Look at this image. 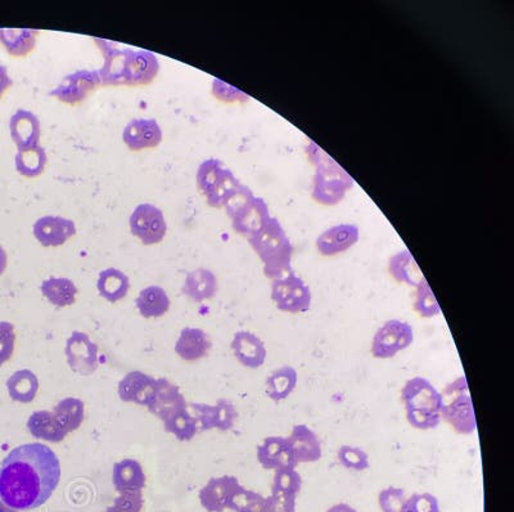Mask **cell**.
I'll use <instances>...</instances> for the list:
<instances>
[{
	"instance_id": "obj_26",
	"label": "cell",
	"mask_w": 514,
	"mask_h": 512,
	"mask_svg": "<svg viewBox=\"0 0 514 512\" xmlns=\"http://www.w3.org/2000/svg\"><path fill=\"white\" fill-rule=\"evenodd\" d=\"M181 293L196 303L210 300L218 293L217 275L209 269L203 268L188 273Z\"/></svg>"
},
{
	"instance_id": "obj_55",
	"label": "cell",
	"mask_w": 514,
	"mask_h": 512,
	"mask_svg": "<svg viewBox=\"0 0 514 512\" xmlns=\"http://www.w3.org/2000/svg\"><path fill=\"white\" fill-rule=\"evenodd\" d=\"M0 512H18L17 510H14V508L9 507L8 505H5V502L0 499Z\"/></svg>"
},
{
	"instance_id": "obj_44",
	"label": "cell",
	"mask_w": 514,
	"mask_h": 512,
	"mask_svg": "<svg viewBox=\"0 0 514 512\" xmlns=\"http://www.w3.org/2000/svg\"><path fill=\"white\" fill-rule=\"evenodd\" d=\"M400 512H441V508L436 496L431 493H414L406 497Z\"/></svg>"
},
{
	"instance_id": "obj_53",
	"label": "cell",
	"mask_w": 514,
	"mask_h": 512,
	"mask_svg": "<svg viewBox=\"0 0 514 512\" xmlns=\"http://www.w3.org/2000/svg\"><path fill=\"white\" fill-rule=\"evenodd\" d=\"M327 512H358L353 506L347 504H335L329 507Z\"/></svg>"
},
{
	"instance_id": "obj_46",
	"label": "cell",
	"mask_w": 514,
	"mask_h": 512,
	"mask_svg": "<svg viewBox=\"0 0 514 512\" xmlns=\"http://www.w3.org/2000/svg\"><path fill=\"white\" fill-rule=\"evenodd\" d=\"M406 420L412 428L417 430H433L441 424L440 412H430V411L405 410Z\"/></svg>"
},
{
	"instance_id": "obj_27",
	"label": "cell",
	"mask_w": 514,
	"mask_h": 512,
	"mask_svg": "<svg viewBox=\"0 0 514 512\" xmlns=\"http://www.w3.org/2000/svg\"><path fill=\"white\" fill-rule=\"evenodd\" d=\"M389 272L391 277L399 284H405L415 288L426 281L413 256L408 250L402 251V253L391 257Z\"/></svg>"
},
{
	"instance_id": "obj_9",
	"label": "cell",
	"mask_w": 514,
	"mask_h": 512,
	"mask_svg": "<svg viewBox=\"0 0 514 512\" xmlns=\"http://www.w3.org/2000/svg\"><path fill=\"white\" fill-rule=\"evenodd\" d=\"M102 85L101 75L98 70H80L66 76L63 82L49 92V96L57 98L60 102L66 104L82 103L93 93L95 89Z\"/></svg>"
},
{
	"instance_id": "obj_4",
	"label": "cell",
	"mask_w": 514,
	"mask_h": 512,
	"mask_svg": "<svg viewBox=\"0 0 514 512\" xmlns=\"http://www.w3.org/2000/svg\"><path fill=\"white\" fill-rule=\"evenodd\" d=\"M307 155L316 167V174L314 177V200L322 205H337L353 187V179L315 143H309Z\"/></svg>"
},
{
	"instance_id": "obj_34",
	"label": "cell",
	"mask_w": 514,
	"mask_h": 512,
	"mask_svg": "<svg viewBox=\"0 0 514 512\" xmlns=\"http://www.w3.org/2000/svg\"><path fill=\"white\" fill-rule=\"evenodd\" d=\"M43 295L57 308L73 305L78 296V287L69 278L51 277L42 284Z\"/></svg>"
},
{
	"instance_id": "obj_6",
	"label": "cell",
	"mask_w": 514,
	"mask_h": 512,
	"mask_svg": "<svg viewBox=\"0 0 514 512\" xmlns=\"http://www.w3.org/2000/svg\"><path fill=\"white\" fill-rule=\"evenodd\" d=\"M413 326L402 320L384 322L372 340L371 353L377 360L386 361L396 357L413 344Z\"/></svg>"
},
{
	"instance_id": "obj_12",
	"label": "cell",
	"mask_w": 514,
	"mask_h": 512,
	"mask_svg": "<svg viewBox=\"0 0 514 512\" xmlns=\"http://www.w3.org/2000/svg\"><path fill=\"white\" fill-rule=\"evenodd\" d=\"M402 401L405 410L441 411V392L424 377H413L405 382L402 389Z\"/></svg>"
},
{
	"instance_id": "obj_3",
	"label": "cell",
	"mask_w": 514,
	"mask_h": 512,
	"mask_svg": "<svg viewBox=\"0 0 514 512\" xmlns=\"http://www.w3.org/2000/svg\"><path fill=\"white\" fill-rule=\"evenodd\" d=\"M248 242L264 263L267 278L276 281L294 273L291 266L294 246L278 219L270 217L267 225L249 237Z\"/></svg>"
},
{
	"instance_id": "obj_16",
	"label": "cell",
	"mask_w": 514,
	"mask_h": 512,
	"mask_svg": "<svg viewBox=\"0 0 514 512\" xmlns=\"http://www.w3.org/2000/svg\"><path fill=\"white\" fill-rule=\"evenodd\" d=\"M122 140L131 151L155 149L162 140V130L155 119H135L129 122Z\"/></svg>"
},
{
	"instance_id": "obj_48",
	"label": "cell",
	"mask_w": 514,
	"mask_h": 512,
	"mask_svg": "<svg viewBox=\"0 0 514 512\" xmlns=\"http://www.w3.org/2000/svg\"><path fill=\"white\" fill-rule=\"evenodd\" d=\"M16 345V331L9 322H0V366L7 363L14 355Z\"/></svg>"
},
{
	"instance_id": "obj_20",
	"label": "cell",
	"mask_w": 514,
	"mask_h": 512,
	"mask_svg": "<svg viewBox=\"0 0 514 512\" xmlns=\"http://www.w3.org/2000/svg\"><path fill=\"white\" fill-rule=\"evenodd\" d=\"M155 391L156 380L141 371L128 373L119 384L120 400L126 403L149 407L155 397Z\"/></svg>"
},
{
	"instance_id": "obj_39",
	"label": "cell",
	"mask_w": 514,
	"mask_h": 512,
	"mask_svg": "<svg viewBox=\"0 0 514 512\" xmlns=\"http://www.w3.org/2000/svg\"><path fill=\"white\" fill-rule=\"evenodd\" d=\"M224 169L226 167H224L223 161L218 160V159H208L199 165V171H197V187L203 196L208 198L210 195Z\"/></svg>"
},
{
	"instance_id": "obj_25",
	"label": "cell",
	"mask_w": 514,
	"mask_h": 512,
	"mask_svg": "<svg viewBox=\"0 0 514 512\" xmlns=\"http://www.w3.org/2000/svg\"><path fill=\"white\" fill-rule=\"evenodd\" d=\"M113 486L120 495L140 493L146 487V474L140 462L122 459L113 466Z\"/></svg>"
},
{
	"instance_id": "obj_47",
	"label": "cell",
	"mask_w": 514,
	"mask_h": 512,
	"mask_svg": "<svg viewBox=\"0 0 514 512\" xmlns=\"http://www.w3.org/2000/svg\"><path fill=\"white\" fill-rule=\"evenodd\" d=\"M406 499L405 490L398 487H387L378 495V505L382 512H400Z\"/></svg>"
},
{
	"instance_id": "obj_11",
	"label": "cell",
	"mask_w": 514,
	"mask_h": 512,
	"mask_svg": "<svg viewBox=\"0 0 514 512\" xmlns=\"http://www.w3.org/2000/svg\"><path fill=\"white\" fill-rule=\"evenodd\" d=\"M66 357L71 370L79 375L91 376L98 370V346L86 333L75 331L70 336Z\"/></svg>"
},
{
	"instance_id": "obj_36",
	"label": "cell",
	"mask_w": 514,
	"mask_h": 512,
	"mask_svg": "<svg viewBox=\"0 0 514 512\" xmlns=\"http://www.w3.org/2000/svg\"><path fill=\"white\" fill-rule=\"evenodd\" d=\"M47 162V152L42 146L18 151L15 159L17 173L26 178L39 177L44 171Z\"/></svg>"
},
{
	"instance_id": "obj_30",
	"label": "cell",
	"mask_w": 514,
	"mask_h": 512,
	"mask_svg": "<svg viewBox=\"0 0 514 512\" xmlns=\"http://www.w3.org/2000/svg\"><path fill=\"white\" fill-rule=\"evenodd\" d=\"M135 304L141 317L160 318L170 309V299L164 288L149 286L141 291Z\"/></svg>"
},
{
	"instance_id": "obj_13",
	"label": "cell",
	"mask_w": 514,
	"mask_h": 512,
	"mask_svg": "<svg viewBox=\"0 0 514 512\" xmlns=\"http://www.w3.org/2000/svg\"><path fill=\"white\" fill-rule=\"evenodd\" d=\"M238 479L230 475L212 478L199 492V501L209 512H224L229 508L234 495L241 488Z\"/></svg>"
},
{
	"instance_id": "obj_42",
	"label": "cell",
	"mask_w": 514,
	"mask_h": 512,
	"mask_svg": "<svg viewBox=\"0 0 514 512\" xmlns=\"http://www.w3.org/2000/svg\"><path fill=\"white\" fill-rule=\"evenodd\" d=\"M301 488H303V478L298 474L296 469H279V470H276L273 490L287 493V495L298 496Z\"/></svg>"
},
{
	"instance_id": "obj_7",
	"label": "cell",
	"mask_w": 514,
	"mask_h": 512,
	"mask_svg": "<svg viewBox=\"0 0 514 512\" xmlns=\"http://www.w3.org/2000/svg\"><path fill=\"white\" fill-rule=\"evenodd\" d=\"M272 299L278 311L289 314H301L312 308V291L295 272L273 281Z\"/></svg>"
},
{
	"instance_id": "obj_1",
	"label": "cell",
	"mask_w": 514,
	"mask_h": 512,
	"mask_svg": "<svg viewBox=\"0 0 514 512\" xmlns=\"http://www.w3.org/2000/svg\"><path fill=\"white\" fill-rule=\"evenodd\" d=\"M61 480V464L45 444H24L0 465V499L17 511L38 508L53 495Z\"/></svg>"
},
{
	"instance_id": "obj_18",
	"label": "cell",
	"mask_w": 514,
	"mask_h": 512,
	"mask_svg": "<svg viewBox=\"0 0 514 512\" xmlns=\"http://www.w3.org/2000/svg\"><path fill=\"white\" fill-rule=\"evenodd\" d=\"M9 130L18 151L40 146L42 127L35 113L27 110H17L9 121Z\"/></svg>"
},
{
	"instance_id": "obj_10",
	"label": "cell",
	"mask_w": 514,
	"mask_h": 512,
	"mask_svg": "<svg viewBox=\"0 0 514 512\" xmlns=\"http://www.w3.org/2000/svg\"><path fill=\"white\" fill-rule=\"evenodd\" d=\"M193 411V416L199 422V432L218 429L220 431H228L236 425L238 419V411L233 401L218 400L215 406L205 403L188 404Z\"/></svg>"
},
{
	"instance_id": "obj_32",
	"label": "cell",
	"mask_w": 514,
	"mask_h": 512,
	"mask_svg": "<svg viewBox=\"0 0 514 512\" xmlns=\"http://www.w3.org/2000/svg\"><path fill=\"white\" fill-rule=\"evenodd\" d=\"M97 288L107 302L116 303L128 295L131 281L124 272L116 268L104 269L98 277Z\"/></svg>"
},
{
	"instance_id": "obj_50",
	"label": "cell",
	"mask_w": 514,
	"mask_h": 512,
	"mask_svg": "<svg viewBox=\"0 0 514 512\" xmlns=\"http://www.w3.org/2000/svg\"><path fill=\"white\" fill-rule=\"evenodd\" d=\"M143 495L140 493H124L117 497L107 512H141Z\"/></svg>"
},
{
	"instance_id": "obj_24",
	"label": "cell",
	"mask_w": 514,
	"mask_h": 512,
	"mask_svg": "<svg viewBox=\"0 0 514 512\" xmlns=\"http://www.w3.org/2000/svg\"><path fill=\"white\" fill-rule=\"evenodd\" d=\"M269 208L260 198H255L252 204L243 210L238 217H234L232 226L234 231L246 237H252L267 225L270 220Z\"/></svg>"
},
{
	"instance_id": "obj_54",
	"label": "cell",
	"mask_w": 514,
	"mask_h": 512,
	"mask_svg": "<svg viewBox=\"0 0 514 512\" xmlns=\"http://www.w3.org/2000/svg\"><path fill=\"white\" fill-rule=\"evenodd\" d=\"M7 265H8L7 253H5V248L0 246V275H2L3 273L5 272V269H7Z\"/></svg>"
},
{
	"instance_id": "obj_38",
	"label": "cell",
	"mask_w": 514,
	"mask_h": 512,
	"mask_svg": "<svg viewBox=\"0 0 514 512\" xmlns=\"http://www.w3.org/2000/svg\"><path fill=\"white\" fill-rule=\"evenodd\" d=\"M239 186H241V183L234 177L232 171L228 168L224 169L223 173H221L220 178H218L217 186L214 187L210 195L206 198L209 207L217 208H223L228 198H229V196L232 195Z\"/></svg>"
},
{
	"instance_id": "obj_2",
	"label": "cell",
	"mask_w": 514,
	"mask_h": 512,
	"mask_svg": "<svg viewBox=\"0 0 514 512\" xmlns=\"http://www.w3.org/2000/svg\"><path fill=\"white\" fill-rule=\"evenodd\" d=\"M94 42L104 57L103 67L100 70L102 87H140L155 81L160 72L155 54L149 51L119 48L104 39L94 38Z\"/></svg>"
},
{
	"instance_id": "obj_51",
	"label": "cell",
	"mask_w": 514,
	"mask_h": 512,
	"mask_svg": "<svg viewBox=\"0 0 514 512\" xmlns=\"http://www.w3.org/2000/svg\"><path fill=\"white\" fill-rule=\"evenodd\" d=\"M212 94L218 98V100L223 101V102H246L248 101V96L242 93L239 89L232 87V85L227 84V82L218 81L215 79L214 84H212Z\"/></svg>"
},
{
	"instance_id": "obj_45",
	"label": "cell",
	"mask_w": 514,
	"mask_h": 512,
	"mask_svg": "<svg viewBox=\"0 0 514 512\" xmlns=\"http://www.w3.org/2000/svg\"><path fill=\"white\" fill-rule=\"evenodd\" d=\"M254 200L255 196L251 189H249L248 187L241 185L229 196V198H228L226 204H224V208H226L228 216L233 220L234 217H238L243 210H246Z\"/></svg>"
},
{
	"instance_id": "obj_21",
	"label": "cell",
	"mask_w": 514,
	"mask_h": 512,
	"mask_svg": "<svg viewBox=\"0 0 514 512\" xmlns=\"http://www.w3.org/2000/svg\"><path fill=\"white\" fill-rule=\"evenodd\" d=\"M297 464H313L322 459L323 449L316 432L304 424L295 425L287 438Z\"/></svg>"
},
{
	"instance_id": "obj_14",
	"label": "cell",
	"mask_w": 514,
	"mask_h": 512,
	"mask_svg": "<svg viewBox=\"0 0 514 512\" xmlns=\"http://www.w3.org/2000/svg\"><path fill=\"white\" fill-rule=\"evenodd\" d=\"M34 236L44 247H58L76 235L75 223L67 217L45 216L34 225Z\"/></svg>"
},
{
	"instance_id": "obj_37",
	"label": "cell",
	"mask_w": 514,
	"mask_h": 512,
	"mask_svg": "<svg viewBox=\"0 0 514 512\" xmlns=\"http://www.w3.org/2000/svg\"><path fill=\"white\" fill-rule=\"evenodd\" d=\"M166 431L171 432L178 440H192L199 432V422L189 410H181L164 421Z\"/></svg>"
},
{
	"instance_id": "obj_5",
	"label": "cell",
	"mask_w": 514,
	"mask_h": 512,
	"mask_svg": "<svg viewBox=\"0 0 514 512\" xmlns=\"http://www.w3.org/2000/svg\"><path fill=\"white\" fill-rule=\"evenodd\" d=\"M441 420L461 435H472L477 430L475 407L464 376L454 380L441 392Z\"/></svg>"
},
{
	"instance_id": "obj_22",
	"label": "cell",
	"mask_w": 514,
	"mask_h": 512,
	"mask_svg": "<svg viewBox=\"0 0 514 512\" xmlns=\"http://www.w3.org/2000/svg\"><path fill=\"white\" fill-rule=\"evenodd\" d=\"M358 227L341 225L332 227L320 235L316 240V248L323 256H335L343 254L359 241Z\"/></svg>"
},
{
	"instance_id": "obj_40",
	"label": "cell",
	"mask_w": 514,
	"mask_h": 512,
	"mask_svg": "<svg viewBox=\"0 0 514 512\" xmlns=\"http://www.w3.org/2000/svg\"><path fill=\"white\" fill-rule=\"evenodd\" d=\"M414 311L418 313L420 317L426 318V320H431V318L441 314V308H440L435 294H433L432 288L430 287L427 281L420 285L415 291Z\"/></svg>"
},
{
	"instance_id": "obj_43",
	"label": "cell",
	"mask_w": 514,
	"mask_h": 512,
	"mask_svg": "<svg viewBox=\"0 0 514 512\" xmlns=\"http://www.w3.org/2000/svg\"><path fill=\"white\" fill-rule=\"evenodd\" d=\"M338 462L354 471H365L371 468L368 453L358 447L343 446L337 452Z\"/></svg>"
},
{
	"instance_id": "obj_33",
	"label": "cell",
	"mask_w": 514,
	"mask_h": 512,
	"mask_svg": "<svg viewBox=\"0 0 514 512\" xmlns=\"http://www.w3.org/2000/svg\"><path fill=\"white\" fill-rule=\"evenodd\" d=\"M9 397L18 403H32L39 391V380L30 370H20L7 382Z\"/></svg>"
},
{
	"instance_id": "obj_35",
	"label": "cell",
	"mask_w": 514,
	"mask_h": 512,
	"mask_svg": "<svg viewBox=\"0 0 514 512\" xmlns=\"http://www.w3.org/2000/svg\"><path fill=\"white\" fill-rule=\"evenodd\" d=\"M53 413L64 431L70 434L78 430L84 421V403L78 398H66L54 407Z\"/></svg>"
},
{
	"instance_id": "obj_41",
	"label": "cell",
	"mask_w": 514,
	"mask_h": 512,
	"mask_svg": "<svg viewBox=\"0 0 514 512\" xmlns=\"http://www.w3.org/2000/svg\"><path fill=\"white\" fill-rule=\"evenodd\" d=\"M266 505L267 497L241 487L234 495L229 508L234 512H266Z\"/></svg>"
},
{
	"instance_id": "obj_31",
	"label": "cell",
	"mask_w": 514,
	"mask_h": 512,
	"mask_svg": "<svg viewBox=\"0 0 514 512\" xmlns=\"http://www.w3.org/2000/svg\"><path fill=\"white\" fill-rule=\"evenodd\" d=\"M298 384L297 371L291 366H283L274 371L267 379V395L276 403L291 397Z\"/></svg>"
},
{
	"instance_id": "obj_29",
	"label": "cell",
	"mask_w": 514,
	"mask_h": 512,
	"mask_svg": "<svg viewBox=\"0 0 514 512\" xmlns=\"http://www.w3.org/2000/svg\"><path fill=\"white\" fill-rule=\"evenodd\" d=\"M38 36V30L0 29V43L14 57H24L32 53Z\"/></svg>"
},
{
	"instance_id": "obj_49",
	"label": "cell",
	"mask_w": 514,
	"mask_h": 512,
	"mask_svg": "<svg viewBox=\"0 0 514 512\" xmlns=\"http://www.w3.org/2000/svg\"><path fill=\"white\" fill-rule=\"evenodd\" d=\"M297 496L272 490V495L267 497L266 512H296Z\"/></svg>"
},
{
	"instance_id": "obj_17",
	"label": "cell",
	"mask_w": 514,
	"mask_h": 512,
	"mask_svg": "<svg viewBox=\"0 0 514 512\" xmlns=\"http://www.w3.org/2000/svg\"><path fill=\"white\" fill-rule=\"evenodd\" d=\"M230 348L237 361L247 369H260L266 363L267 346L260 337L249 331H238L233 337Z\"/></svg>"
},
{
	"instance_id": "obj_8",
	"label": "cell",
	"mask_w": 514,
	"mask_h": 512,
	"mask_svg": "<svg viewBox=\"0 0 514 512\" xmlns=\"http://www.w3.org/2000/svg\"><path fill=\"white\" fill-rule=\"evenodd\" d=\"M129 225L131 233L146 246L160 244L168 232L164 213L150 204L138 205L129 219Z\"/></svg>"
},
{
	"instance_id": "obj_23",
	"label": "cell",
	"mask_w": 514,
	"mask_h": 512,
	"mask_svg": "<svg viewBox=\"0 0 514 512\" xmlns=\"http://www.w3.org/2000/svg\"><path fill=\"white\" fill-rule=\"evenodd\" d=\"M212 348L210 337L201 328L186 327L181 330L175 352L181 360L197 362L208 357Z\"/></svg>"
},
{
	"instance_id": "obj_19",
	"label": "cell",
	"mask_w": 514,
	"mask_h": 512,
	"mask_svg": "<svg viewBox=\"0 0 514 512\" xmlns=\"http://www.w3.org/2000/svg\"><path fill=\"white\" fill-rule=\"evenodd\" d=\"M186 409H188L186 398L177 385L172 384L168 379L156 380L155 397L149 406L150 412L162 421H166L175 413Z\"/></svg>"
},
{
	"instance_id": "obj_28",
	"label": "cell",
	"mask_w": 514,
	"mask_h": 512,
	"mask_svg": "<svg viewBox=\"0 0 514 512\" xmlns=\"http://www.w3.org/2000/svg\"><path fill=\"white\" fill-rule=\"evenodd\" d=\"M27 429L36 440L52 441V443H60L67 435L58 420L55 419L54 413L48 412V411L34 412L27 421Z\"/></svg>"
},
{
	"instance_id": "obj_15",
	"label": "cell",
	"mask_w": 514,
	"mask_h": 512,
	"mask_svg": "<svg viewBox=\"0 0 514 512\" xmlns=\"http://www.w3.org/2000/svg\"><path fill=\"white\" fill-rule=\"evenodd\" d=\"M258 464L267 470L296 469V457L288 446L287 438L269 437L257 447Z\"/></svg>"
},
{
	"instance_id": "obj_52",
	"label": "cell",
	"mask_w": 514,
	"mask_h": 512,
	"mask_svg": "<svg viewBox=\"0 0 514 512\" xmlns=\"http://www.w3.org/2000/svg\"><path fill=\"white\" fill-rule=\"evenodd\" d=\"M14 85L11 76H9L7 67L0 64V97Z\"/></svg>"
}]
</instances>
